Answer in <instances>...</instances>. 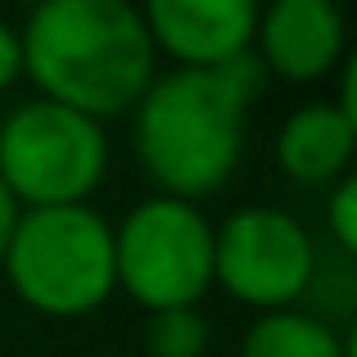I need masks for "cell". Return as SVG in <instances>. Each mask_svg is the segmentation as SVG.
<instances>
[{
  "mask_svg": "<svg viewBox=\"0 0 357 357\" xmlns=\"http://www.w3.org/2000/svg\"><path fill=\"white\" fill-rule=\"evenodd\" d=\"M253 54L267 77L321 82L349 59V23L340 0H267L253 27Z\"/></svg>",
  "mask_w": 357,
  "mask_h": 357,
  "instance_id": "7",
  "label": "cell"
},
{
  "mask_svg": "<svg viewBox=\"0 0 357 357\" xmlns=\"http://www.w3.org/2000/svg\"><path fill=\"white\" fill-rule=\"evenodd\" d=\"M109 172L105 122L63 109L54 100H27L0 122V181L18 208L86 204Z\"/></svg>",
  "mask_w": 357,
  "mask_h": 357,
  "instance_id": "4",
  "label": "cell"
},
{
  "mask_svg": "<svg viewBox=\"0 0 357 357\" xmlns=\"http://www.w3.org/2000/svg\"><path fill=\"white\" fill-rule=\"evenodd\" d=\"M326 231H331L340 258H353L357 253V181L344 176V181L331 185V199H326Z\"/></svg>",
  "mask_w": 357,
  "mask_h": 357,
  "instance_id": "12",
  "label": "cell"
},
{
  "mask_svg": "<svg viewBox=\"0 0 357 357\" xmlns=\"http://www.w3.org/2000/svg\"><path fill=\"white\" fill-rule=\"evenodd\" d=\"M96 357H105V353H96Z\"/></svg>",
  "mask_w": 357,
  "mask_h": 357,
  "instance_id": "15",
  "label": "cell"
},
{
  "mask_svg": "<svg viewBox=\"0 0 357 357\" xmlns=\"http://www.w3.org/2000/svg\"><path fill=\"white\" fill-rule=\"evenodd\" d=\"M18 303L54 321L91 317L114 298V222L91 204L23 208L0 253Z\"/></svg>",
  "mask_w": 357,
  "mask_h": 357,
  "instance_id": "3",
  "label": "cell"
},
{
  "mask_svg": "<svg viewBox=\"0 0 357 357\" xmlns=\"http://www.w3.org/2000/svg\"><path fill=\"white\" fill-rule=\"evenodd\" d=\"M253 100L222 68H172L131 109V145L154 195L199 204L236 176Z\"/></svg>",
  "mask_w": 357,
  "mask_h": 357,
  "instance_id": "2",
  "label": "cell"
},
{
  "mask_svg": "<svg viewBox=\"0 0 357 357\" xmlns=\"http://www.w3.org/2000/svg\"><path fill=\"white\" fill-rule=\"evenodd\" d=\"M18 204H14V195L5 190V181H0V253H5V244H9V231H14V222H18Z\"/></svg>",
  "mask_w": 357,
  "mask_h": 357,
  "instance_id": "14",
  "label": "cell"
},
{
  "mask_svg": "<svg viewBox=\"0 0 357 357\" xmlns=\"http://www.w3.org/2000/svg\"><path fill=\"white\" fill-rule=\"evenodd\" d=\"M154 54L176 68H222L253 45L262 0H140Z\"/></svg>",
  "mask_w": 357,
  "mask_h": 357,
  "instance_id": "8",
  "label": "cell"
},
{
  "mask_svg": "<svg viewBox=\"0 0 357 357\" xmlns=\"http://www.w3.org/2000/svg\"><path fill=\"white\" fill-rule=\"evenodd\" d=\"M18 45L41 100L96 122L127 118L158 77L154 41L131 0H36Z\"/></svg>",
  "mask_w": 357,
  "mask_h": 357,
  "instance_id": "1",
  "label": "cell"
},
{
  "mask_svg": "<svg viewBox=\"0 0 357 357\" xmlns=\"http://www.w3.org/2000/svg\"><path fill=\"white\" fill-rule=\"evenodd\" d=\"M357 118L335 100L294 109L276 131V163L298 185H335L353 167Z\"/></svg>",
  "mask_w": 357,
  "mask_h": 357,
  "instance_id": "9",
  "label": "cell"
},
{
  "mask_svg": "<svg viewBox=\"0 0 357 357\" xmlns=\"http://www.w3.org/2000/svg\"><path fill=\"white\" fill-rule=\"evenodd\" d=\"M18 77H23V45H18V32L0 18V96H5Z\"/></svg>",
  "mask_w": 357,
  "mask_h": 357,
  "instance_id": "13",
  "label": "cell"
},
{
  "mask_svg": "<svg viewBox=\"0 0 357 357\" xmlns=\"http://www.w3.org/2000/svg\"><path fill=\"white\" fill-rule=\"evenodd\" d=\"M240 357H353V349L326 317L285 307V312H262L244 331Z\"/></svg>",
  "mask_w": 357,
  "mask_h": 357,
  "instance_id": "10",
  "label": "cell"
},
{
  "mask_svg": "<svg viewBox=\"0 0 357 357\" xmlns=\"http://www.w3.org/2000/svg\"><path fill=\"white\" fill-rule=\"evenodd\" d=\"M114 280L145 312L199 307L213 289V222L199 204L149 195L114 222Z\"/></svg>",
  "mask_w": 357,
  "mask_h": 357,
  "instance_id": "5",
  "label": "cell"
},
{
  "mask_svg": "<svg viewBox=\"0 0 357 357\" xmlns=\"http://www.w3.org/2000/svg\"><path fill=\"white\" fill-rule=\"evenodd\" d=\"M213 326L199 307H167L149 312L145 321V353L149 357H208Z\"/></svg>",
  "mask_w": 357,
  "mask_h": 357,
  "instance_id": "11",
  "label": "cell"
},
{
  "mask_svg": "<svg viewBox=\"0 0 357 357\" xmlns=\"http://www.w3.org/2000/svg\"><path fill=\"white\" fill-rule=\"evenodd\" d=\"M213 285L253 312H285L317 285V244L276 204L236 208L213 227Z\"/></svg>",
  "mask_w": 357,
  "mask_h": 357,
  "instance_id": "6",
  "label": "cell"
}]
</instances>
